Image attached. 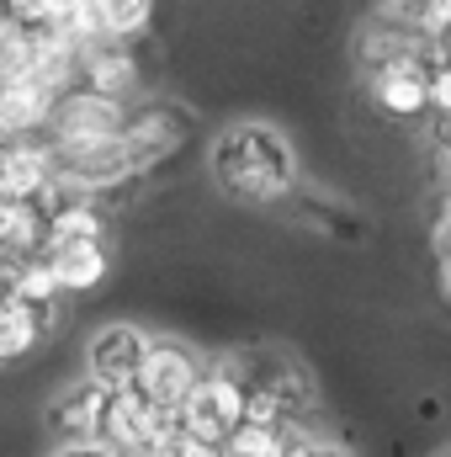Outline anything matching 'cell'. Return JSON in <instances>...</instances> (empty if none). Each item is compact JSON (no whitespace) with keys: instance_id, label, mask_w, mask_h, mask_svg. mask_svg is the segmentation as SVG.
<instances>
[{"instance_id":"cell-4","label":"cell","mask_w":451,"mask_h":457,"mask_svg":"<svg viewBox=\"0 0 451 457\" xmlns=\"http://www.w3.org/2000/svg\"><path fill=\"white\" fill-rule=\"evenodd\" d=\"M127 102L122 96H107V91H91V86H70L53 96L48 107V122H43V138L48 144H86V138H107L127 122Z\"/></svg>"},{"instance_id":"cell-23","label":"cell","mask_w":451,"mask_h":457,"mask_svg":"<svg viewBox=\"0 0 451 457\" xmlns=\"http://www.w3.org/2000/svg\"><path fill=\"white\" fill-rule=\"evenodd\" d=\"M430 250L436 255H451V219L447 213H436V224H430Z\"/></svg>"},{"instance_id":"cell-1","label":"cell","mask_w":451,"mask_h":457,"mask_svg":"<svg viewBox=\"0 0 451 457\" xmlns=\"http://www.w3.org/2000/svg\"><path fill=\"white\" fill-rule=\"evenodd\" d=\"M213 187L239 208H282L303 192V165L292 138L266 117H234L208 149Z\"/></svg>"},{"instance_id":"cell-6","label":"cell","mask_w":451,"mask_h":457,"mask_svg":"<svg viewBox=\"0 0 451 457\" xmlns=\"http://www.w3.org/2000/svg\"><path fill=\"white\" fill-rule=\"evenodd\" d=\"M186 133H192V128H186V112H176V107H165V102H149V107L127 112V122L117 128V138H122V149H127L133 181L149 176V170H160L170 154H181Z\"/></svg>"},{"instance_id":"cell-3","label":"cell","mask_w":451,"mask_h":457,"mask_svg":"<svg viewBox=\"0 0 451 457\" xmlns=\"http://www.w3.org/2000/svg\"><path fill=\"white\" fill-rule=\"evenodd\" d=\"M181 426L192 431V436H202L213 453L224 447V436L244 420V378L239 372H228V367H202V378L192 383V394L181 399Z\"/></svg>"},{"instance_id":"cell-10","label":"cell","mask_w":451,"mask_h":457,"mask_svg":"<svg viewBox=\"0 0 451 457\" xmlns=\"http://www.w3.org/2000/svg\"><path fill=\"white\" fill-rule=\"evenodd\" d=\"M350 54H356V70L366 75V70H377V64H393V59L430 54V43H425V32H420L414 21H398V16H382V11H372V16L361 21V32H356Z\"/></svg>"},{"instance_id":"cell-13","label":"cell","mask_w":451,"mask_h":457,"mask_svg":"<svg viewBox=\"0 0 451 457\" xmlns=\"http://www.w3.org/2000/svg\"><path fill=\"white\" fill-rule=\"evenodd\" d=\"M53 176V144L43 133H16L5 138L0 160V197H37V187Z\"/></svg>"},{"instance_id":"cell-9","label":"cell","mask_w":451,"mask_h":457,"mask_svg":"<svg viewBox=\"0 0 451 457\" xmlns=\"http://www.w3.org/2000/svg\"><path fill=\"white\" fill-rule=\"evenodd\" d=\"M80 86L133 102V91L144 86V64H138L133 37H96V43H86L80 48Z\"/></svg>"},{"instance_id":"cell-17","label":"cell","mask_w":451,"mask_h":457,"mask_svg":"<svg viewBox=\"0 0 451 457\" xmlns=\"http://www.w3.org/2000/svg\"><path fill=\"white\" fill-rule=\"evenodd\" d=\"M53 107V91L32 86V80H5L0 86V138H16V133H43Z\"/></svg>"},{"instance_id":"cell-11","label":"cell","mask_w":451,"mask_h":457,"mask_svg":"<svg viewBox=\"0 0 451 457\" xmlns=\"http://www.w3.org/2000/svg\"><path fill=\"white\" fill-rule=\"evenodd\" d=\"M43 255L64 298H86L112 277V239H70V245H48Z\"/></svg>"},{"instance_id":"cell-20","label":"cell","mask_w":451,"mask_h":457,"mask_svg":"<svg viewBox=\"0 0 451 457\" xmlns=\"http://www.w3.org/2000/svg\"><path fill=\"white\" fill-rule=\"evenodd\" d=\"M16 298H27V303H64V293H59V282H53V266H48V255L37 250V255H27L21 266H16V287H11Z\"/></svg>"},{"instance_id":"cell-25","label":"cell","mask_w":451,"mask_h":457,"mask_svg":"<svg viewBox=\"0 0 451 457\" xmlns=\"http://www.w3.org/2000/svg\"><path fill=\"white\" fill-rule=\"evenodd\" d=\"M0 160H5V138H0Z\"/></svg>"},{"instance_id":"cell-8","label":"cell","mask_w":451,"mask_h":457,"mask_svg":"<svg viewBox=\"0 0 451 457\" xmlns=\"http://www.w3.org/2000/svg\"><path fill=\"white\" fill-rule=\"evenodd\" d=\"M366 96L382 117H398V122H420L430 112V54H414V59H393V64H377L366 70Z\"/></svg>"},{"instance_id":"cell-14","label":"cell","mask_w":451,"mask_h":457,"mask_svg":"<svg viewBox=\"0 0 451 457\" xmlns=\"http://www.w3.org/2000/svg\"><path fill=\"white\" fill-rule=\"evenodd\" d=\"M102 415H107V388L91 383L86 372L75 383H64L53 399H48V426L53 436H86V431H102Z\"/></svg>"},{"instance_id":"cell-16","label":"cell","mask_w":451,"mask_h":457,"mask_svg":"<svg viewBox=\"0 0 451 457\" xmlns=\"http://www.w3.org/2000/svg\"><path fill=\"white\" fill-rule=\"evenodd\" d=\"M282 457H330V453H350V436H340L330 431V420L319 415V404L314 410H292V415H282Z\"/></svg>"},{"instance_id":"cell-19","label":"cell","mask_w":451,"mask_h":457,"mask_svg":"<svg viewBox=\"0 0 451 457\" xmlns=\"http://www.w3.org/2000/svg\"><path fill=\"white\" fill-rule=\"evenodd\" d=\"M224 457H282V431L276 426H260V420H239L224 436Z\"/></svg>"},{"instance_id":"cell-21","label":"cell","mask_w":451,"mask_h":457,"mask_svg":"<svg viewBox=\"0 0 451 457\" xmlns=\"http://www.w3.org/2000/svg\"><path fill=\"white\" fill-rule=\"evenodd\" d=\"M96 5H102L112 37H133L138 43L149 32V21H154V0H96Z\"/></svg>"},{"instance_id":"cell-24","label":"cell","mask_w":451,"mask_h":457,"mask_svg":"<svg viewBox=\"0 0 451 457\" xmlns=\"http://www.w3.org/2000/svg\"><path fill=\"white\" fill-rule=\"evenodd\" d=\"M436 287H441V298L451 303V255H436Z\"/></svg>"},{"instance_id":"cell-5","label":"cell","mask_w":451,"mask_h":457,"mask_svg":"<svg viewBox=\"0 0 451 457\" xmlns=\"http://www.w3.org/2000/svg\"><path fill=\"white\" fill-rule=\"evenodd\" d=\"M202 367H208V361H202L186 341H176V336H149L144 361H138V372H133V388H138L149 404L181 410V399L192 394V383L202 378Z\"/></svg>"},{"instance_id":"cell-15","label":"cell","mask_w":451,"mask_h":457,"mask_svg":"<svg viewBox=\"0 0 451 457\" xmlns=\"http://www.w3.org/2000/svg\"><path fill=\"white\" fill-rule=\"evenodd\" d=\"M70 239H112V224H107V208L102 197H64L53 213H43V250L48 245H70Z\"/></svg>"},{"instance_id":"cell-22","label":"cell","mask_w":451,"mask_h":457,"mask_svg":"<svg viewBox=\"0 0 451 457\" xmlns=\"http://www.w3.org/2000/svg\"><path fill=\"white\" fill-rule=\"evenodd\" d=\"M430 112L451 117V59H430Z\"/></svg>"},{"instance_id":"cell-18","label":"cell","mask_w":451,"mask_h":457,"mask_svg":"<svg viewBox=\"0 0 451 457\" xmlns=\"http://www.w3.org/2000/svg\"><path fill=\"white\" fill-rule=\"evenodd\" d=\"M0 245L16 255L43 250V208L32 197H0Z\"/></svg>"},{"instance_id":"cell-12","label":"cell","mask_w":451,"mask_h":457,"mask_svg":"<svg viewBox=\"0 0 451 457\" xmlns=\"http://www.w3.org/2000/svg\"><path fill=\"white\" fill-rule=\"evenodd\" d=\"M53 325H59V303H27L16 293H0V367L32 356L53 336Z\"/></svg>"},{"instance_id":"cell-2","label":"cell","mask_w":451,"mask_h":457,"mask_svg":"<svg viewBox=\"0 0 451 457\" xmlns=\"http://www.w3.org/2000/svg\"><path fill=\"white\" fill-rule=\"evenodd\" d=\"M181 415L165 410V404H149L133 383L127 388H112L107 394V415H102V431L107 442L117 447V457H165L170 436H176Z\"/></svg>"},{"instance_id":"cell-7","label":"cell","mask_w":451,"mask_h":457,"mask_svg":"<svg viewBox=\"0 0 451 457\" xmlns=\"http://www.w3.org/2000/svg\"><path fill=\"white\" fill-rule=\"evenodd\" d=\"M154 330H144L138 320H107L86 336V351H80V367L91 383H102L107 394L112 388H127L138 361H144V345H149Z\"/></svg>"}]
</instances>
